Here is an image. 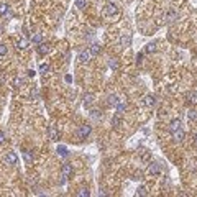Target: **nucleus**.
Listing matches in <instances>:
<instances>
[{
  "label": "nucleus",
  "instance_id": "1",
  "mask_svg": "<svg viewBox=\"0 0 197 197\" xmlns=\"http://www.w3.org/2000/svg\"><path fill=\"white\" fill-rule=\"evenodd\" d=\"M91 131H92L91 125H82L81 128H79V131H77V137H79V138H86V137L91 135Z\"/></svg>",
  "mask_w": 197,
  "mask_h": 197
},
{
  "label": "nucleus",
  "instance_id": "2",
  "mask_svg": "<svg viewBox=\"0 0 197 197\" xmlns=\"http://www.w3.org/2000/svg\"><path fill=\"white\" fill-rule=\"evenodd\" d=\"M3 161L7 163V164H16V161H18V156H16L13 151H8L5 154V158H3Z\"/></svg>",
  "mask_w": 197,
  "mask_h": 197
},
{
  "label": "nucleus",
  "instance_id": "3",
  "mask_svg": "<svg viewBox=\"0 0 197 197\" xmlns=\"http://www.w3.org/2000/svg\"><path fill=\"white\" fill-rule=\"evenodd\" d=\"M118 13V7L115 3H107L105 5V15L107 16H112V15H117Z\"/></svg>",
  "mask_w": 197,
  "mask_h": 197
},
{
  "label": "nucleus",
  "instance_id": "4",
  "mask_svg": "<svg viewBox=\"0 0 197 197\" xmlns=\"http://www.w3.org/2000/svg\"><path fill=\"white\" fill-rule=\"evenodd\" d=\"M172 140H174V141H182V140H184V131H182L181 128L174 130L172 131Z\"/></svg>",
  "mask_w": 197,
  "mask_h": 197
},
{
  "label": "nucleus",
  "instance_id": "5",
  "mask_svg": "<svg viewBox=\"0 0 197 197\" xmlns=\"http://www.w3.org/2000/svg\"><path fill=\"white\" fill-rule=\"evenodd\" d=\"M48 135H49V138L53 140V141L59 140V131L56 130L54 126H49V128H48Z\"/></svg>",
  "mask_w": 197,
  "mask_h": 197
},
{
  "label": "nucleus",
  "instance_id": "6",
  "mask_svg": "<svg viewBox=\"0 0 197 197\" xmlns=\"http://www.w3.org/2000/svg\"><path fill=\"white\" fill-rule=\"evenodd\" d=\"M148 172H150L151 176H158V174L161 172V167H159V164H150V167H148Z\"/></svg>",
  "mask_w": 197,
  "mask_h": 197
},
{
  "label": "nucleus",
  "instance_id": "7",
  "mask_svg": "<svg viewBox=\"0 0 197 197\" xmlns=\"http://www.w3.org/2000/svg\"><path fill=\"white\" fill-rule=\"evenodd\" d=\"M131 45V36L130 35H123L120 38V46H123V48H128V46Z\"/></svg>",
  "mask_w": 197,
  "mask_h": 197
},
{
  "label": "nucleus",
  "instance_id": "8",
  "mask_svg": "<svg viewBox=\"0 0 197 197\" xmlns=\"http://www.w3.org/2000/svg\"><path fill=\"white\" fill-rule=\"evenodd\" d=\"M91 51H81V53H79V61H81V62H87V61L91 59Z\"/></svg>",
  "mask_w": 197,
  "mask_h": 197
},
{
  "label": "nucleus",
  "instance_id": "9",
  "mask_svg": "<svg viewBox=\"0 0 197 197\" xmlns=\"http://www.w3.org/2000/svg\"><path fill=\"white\" fill-rule=\"evenodd\" d=\"M62 176H64V177H71L72 176V166H71V164L66 163L64 166H62Z\"/></svg>",
  "mask_w": 197,
  "mask_h": 197
},
{
  "label": "nucleus",
  "instance_id": "10",
  "mask_svg": "<svg viewBox=\"0 0 197 197\" xmlns=\"http://www.w3.org/2000/svg\"><path fill=\"white\" fill-rule=\"evenodd\" d=\"M154 104H156L154 95H146V97H145V105H146V107H153Z\"/></svg>",
  "mask_w": 197,
  "mask_h": 197
},
{
  "label": "nucleus",
  "instance_id": "11",
  "mask_svg": "<svg viewBox=\"0 0 197 197\" xmlns=\"http://www.w3.org/2000/svg\"><path fill=\"white\" fill-rule=\"evenodd\" d=\"M107 102H108V105L110 107H117L118 105V102H120V99H118L117 95H108V100Z\"/></svg>",
  "mask_w": 197,
  "mask_h": 197
},
{
  "label": "nucleus",
  "instance_id": "12",
  "mask_svg": "<svg viewBox=\"0 0 197 197\" xmlns=\"http://www.w3.org/2000/svg\"><path fill=\"white\" fill-rule=\"evenodd\" d=\"M56 153H58V156H61V158H64V156L69 154V151H67V148H66V146H58Z\"/></svg>",
  "mask_w": 197,
  "mask_h": 197
},
{
  "label": "nucleus",
  "instance_id": "13",
  "mask_svg": "<svg viewBox=\"0 0 197 197\" xmlns=\"http://www.w3.org/2000/svg\"><path fill=\"white\" fill-rule=\"evenodd\" d=\"M26 46H28V40H26V38H21V40L16 41V48H18V49H25Z\"/></svg>",
  "mask_w": 197,
  "mask_h": 197
},
{
  "label": "nucleus",
  "instance_id": "14",
  "mask_svg": "<svg viewBox=\"0 0 197 197\" xmlns=\"http://www.w3.org/2000/svg\"><path fill=\"white\" fill-rule=\"evenodd\" d=\"M169 128H171V131L181 128V120H179V118H177V120H172L171 123H169Z\"/></svg>",
  "mask_w": 197,
  "mask_h": 197
},
{
  "label": "nucleus",
  "instance_id": "15",
  "mask_svg": "<svg viewBox=\"0 0 197 197\" xmlns=\"http://www.w3.org/2000/svg\"><path fill=\"white\" fill-rule=\"evenodd\" d=\"M23 159H25V163L31 164V163H33V154H31L30 151H25V153H23Z\"/></svg>",
  "mask_w": 197,
  "mask_h": 197
},
{
  "label": "nucleus",
  "instance_id": "16",
  "mask_svg": "<svg viewBox=\"0 0 197 197\" xmlns=\"http://www.w3.org/2000/svg\"><path fill=\"white\" fill-rule=\"evenodd\" d=\"M31 41H33V43H36V45H40L41 41H43V36H41V33H35V35L31 36Z\"/></svg>",
  "mask_w": 197,
  "mask_h": 197
},
{
  "label": "nucleus",
  "instance_id": "17",
  "mask_svg": "<svg viewBox=\"0 0 197 197\" xmlns=\"http://www.w3.org/2000/svg\"><path fill=\"white\" fill-rule=\"evenodd\" d=\"M8 12H10V7L7 3H0V15H7Z\"/></svg>",
  "mask_w": 197,
  "mask_h": 197
},
{
  "label": "nucleus",
  "instance_id": "18",
  "mask_svg": "<svg viewBox=\"0 0 197 197\" xmlns=\"http://www.w3.org/2000/svg\"><path fill=\"white\" fill-rule=\"evenodd\" d=\"M89 51H91V54H92V56H97L99 53H100V46H99V45H92Z\"/></svg>",
  "mask_w": 197,
  "mask_h": 197
},
{
  "label": "nucleus",
  "instance_id": "19",
  "mask_svg": "<svg viewBox=\"0 0 197 197\" xmlns=\"http://www.w3.org/2000/svg\"><path fill=\"white\" fill-rule=\"evenodd\" d=\"M145 51H146V53H154V51H156V43H148Z\"/></svg>",
  "mask_w": 197,
  "mask_h": 197
},
{
  "label": "nucleus",
  "instance_id": "20",
  "mask_svg": "<svg viewBox=\"0 0 197 197\" xmlns=\"http://www.w3.org/2000/svg\"><path fill=\"white\" fill-rule=\"evenodd\" d=\"M49 71H51L49 64H41V66H40V72H41V74H48Z\"/></svg>",
  "mask_w": 197,
  "mask_h": 197
},
{
  "label": "nucleus",
  "instance_id": "21",
  "mask_svg": "<svg viewBox=\"0 0 197 197\" xmlns=\"http://www.w3.org/2000/svg\"><path fill=\"white\" fill-rule=\"evenodd\" d=\"M86 5H87L86 0H76V7L79 8V10H84V8H86Z\"/></svg>",
  "mask_w": 197,
  "mask_h": 197
},
{
  "label": "nucleus",
  "instance_id": "22",
  "mask_svg": "<svg viewBox=\"0 0 197 197\" xmlns=\"http://www.w3.org/2000/svg\"><path fill=\"white\" fill-rule=\"evenodd\" d=\"M187 117H189V120L191 121H197V110H191L189 113H187Z\"/></svg>",
  "mask_w": 197,
  "mask_h": 197
},
{
  "label": "nucleus",
  "instance_id": "23",
  "mask_svg": "<svg viewBox=\"0 0 197 197\" xmlns=\"http://www.w3.org/2000/svg\"><path fill=\"white\" fill-rule=\"evenodd\" d=\"M115 108L118 110V113H123V112L126 110V104H123V102H118V105H117Z\"/></svg>",
  "mask_w": 197,
  "mask_h": 197
},
{
  "label": "nucleus",
  "instance_id": "24",
  "mask_svg": "<svg viewBox=\"0 0 197 197\" xmlns=\"http://www.w3.org/2000/svg\"><path fill=\"white\" fill-rule=\"evenodd\" d=\"M92 102H94V95H92V94H87L86 99H84V105H91Z\"/></svg>",
  "mask_w": 197,
  "mask_h": 197
},
{
  "label": "nucleus",
  "instance_id": "25",
  "mask_svg": "<svg viewBox=\"0 0 197 197\" xmlns=\"http://www.w3.org/2000/svg\"><path fill=\"white\" fill-rule=\"evenodd\" d=\"M108 66H110L113 71H117V69H118V62H117V59H110V61H108Z\"/></svg>",
  "mask_w": 197,
  "mask_h": 197
},
{
  "label": "nucleus",
  "instance_id": "26",
  "mask_svg": "<svg viewBox=\"0 0 197 197\" xmlns=\"http://www.w3.org/2000/svg\"><path fill=\"white\" fill-rule=\"evenodd\" d=\"M138 196H146L148 194V189L145 186H141V187H138V192H137Z\"/></svg>",
  "mask_w": 197,
  "mask_h": 197
},
{
  "label": "nucleus",
  "instance_id": "27",
  "mask_svg": "<svg viewBox=\"0 0 197 197\" xmlns=\"http://www.w3.org/2000/svg\"><path fill=\"white\" fill-rule=\"evenodd\" d=\"M7 53H8V49H7L5 45H0V56L3 58V56H7Z\"/></svg>",
  "mask_w": 197,
  "mask_h": 197
},
{
  "label": "nucleus",
  "instance_id": "28",
  "mask_svg": "<svg viewBox=\"0 0 197 197\" xmlns=\"http://www.w3.org/2000/svg\"><path fill=\"white\" fill-rule=\"evenodd\" d=\"M91 117H92V118H94V120H100V113H99V112H97V110H92L91 112Z\"/></svg>",
  "mask_w": 197,
  "mask_h": 197
},
{
  "label": "nucleus",
  "instance_id": "29",
  "mask_svg": "<svg viewBox=\"0 0 197 197\" xmlns=\"http://www.w3.org/2000/svg\"><path fill=\"white\" fill-rule=\"evenodd\" d=\"M77 196H81V197H84V196H86V197H89V196H91V192L87 191V189H81V191L77 192Z\"/></svg>",
  "mask_w": 197,
  "mask_h": 197
},
{
  "label": "nucleus",
  "instance_id": "30",
  "mask_svg": "<svg viewBox=\"0 0 197 197\" xmlns=\"http://www.w3.org/2000/svg\"><path fill=\"white\" fill-rule=\"evenodd\" d=\"M46 51H48V48H46V45H41V43H40V48H38V53H40V54H45Z\"/></svg>",
  "mask_w": 197,
  "mask_h": 197
},
{
  "label": "nucleus",
  "instance_id": "31",
  "mask_svg": "<svg viewBox=\"0 0 197 197\" xmlns=\"http://www.w3.org/2000/svg\"><path fill=\"white\" fill-rule=\"evenodd\" d=\"M112 123H113L115 126H118V125H120V117H118V115H115L113 118H112Z\"/></svg>",
  "mask_w": 197,
  "mask_h": 197
},
{
  "label": "nucleus",
  "instance_id": "32",
  "mask_svg": "<svg viewBox=\"0 0 197 197\" xmlns=\"http://www.w3.org/2000/svg\"><path fill=\"white\" fill-rule=\"evenodd\" d=\"M166 18H167V21H172L176 18V12H169V15H167Z\"/></svg>",
  "mask_w": 197,
  "mask_h": 197
},
{
  "label": "nucleus",
  "instance_id": "33",
  "mask_svg": "<svg viewBox=\"0 0 197 197\" xmlns=\"http://www.w3.org/2000/svg\"><path fill=\"white\" fill-rule=\"evenodd\" d=\"M3 141H5V133H3V131H0V145H2Z\"/></svg>",
  "mask_w": 197,
  "mask_h": 197
},
{
  "label": "nucleus",
  "instance_id": "34",
  "mask_svg": "<svg viewBox=\"0 0 197 197\" xmlns=\"http://www.w3.org/2000/svg\"><path fill=\"white\" fill-rule=\"evenodd\" d=\"M137 61H138V62H141V61H143V54H141V53L137 56Z\"/></svg>",
  "mask_w": 197,
  "mask_h": 197
},
{
  "label": "nucleus",
  "instance_id": "35",
  "mask_svg": "<svg viewBox=\"0 0 197 197\" xmlns=\"http://www.w3.org/2000/svg\"><path fill=\"white\" fill-rule=\"evenodd\" d=\"M28 76L33 77V76H35V71H33V69H30V71H28Z\"/></svg>",
  "mask_w": 197,
  "mask_h": 197
},
{
  "label": "nucleus",
  "instance_id": "36",
  "mask_svg": "<svg viewBox=\"0 0 197 197\" xmlns=\"http://www.w3.org/2000/svg\"><path fill=\"white\" fill-rule=\"evenodd\" d=\"M21 82H23V81H21V79H15V86H20Z\"/></svg>",
  "mask_w": 197,
  "mask_h": 197
},
{
  "label": "nucleus",
  "instance_id": "37",
  "mask_svg": "<svg viewBox=\"0 0 197 197\" xmlns=\"http://www.w3.org/2000/svg\"><path fill=\"white\" fill-rule=\"evenodd\" d=\"M194 141H196V145H197V133L194 135Z\"/></svg>",
  "mask_w": 197,
  "mask_h": 197
}]
</instances>
